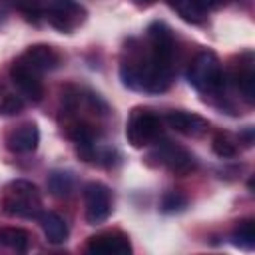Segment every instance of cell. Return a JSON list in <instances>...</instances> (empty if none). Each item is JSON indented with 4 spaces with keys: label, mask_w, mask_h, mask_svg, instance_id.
<instances>
[{
    "label": "cell",
    "mask_w": 255,
    "mask_h": 255,
    "mask_svg": "<svg viewBox=\"0 0 255 255\" xmlns=\"http://www.w3.org/2000/svg\"><path fill=\"white\" fill-rule=\"evenodd\" d=\"M151 157H157V163H159V165H163V167H167L169 171L179 173V175L189 173V171L195 169V159H193V155H191L187 149H183V147H179V145H175V143H171V141L159 143Z\"/></svg>",
    "instance_id": "obj_7"
},
{
    "label": "cell",
    "mask_w": 255,
    "mask_h": 255,
    "mask_svg": "<svg viewBox=\"0 0 255 255\" xmlns=\"http://www.w3.org/2000/svg\"><path fill=\"white\" fill-rule=\"evenodd\" d=\"M38 143H40V129L32 122L22 124L6 137V145L12 153H30L38 147Z\"/></svg>",
    "instance_id": "obj_12"
},
{
    "label": "cell",
    "mask_w": 255,
    "mask_h": 255,
    "mask_svg": "<svg viewBox=\"0 0 255 255\" xmlns=\"http://www.w3.org/2000/svg\"><path fill=\"white\" fill-rule=\"evenodd\" d=\"M22 110H24V100L20 96H16V94H8L0 102V114L2 116H16Z\"/></svg>",
    "instance_id": "obj_22"
},
{
    "label": "cell",
    "mask_w": 255,
    "mask_h": 255,
    "mask_svg": "<svg viewBox=\"0 0 255 255\" xmlns=\"http://www.w3.org/2000/svg\"><path fill=\"white\" fill-rule=\"evenodd\" d=\"M46 2L48 0H10V4L28 20L38 24L46 16Z\"/></svg>",
    "instance_id": "obj_18"
},
{
    "label": "cell",
    "mask_w": 255,
    "mask_h": 255,
    "mask_svg": "<svg viewBox=\"0 0 255 255\" xmlns=\"http://www.w3.org/2000/svg\"><path fill=\"white\" fill-rule=\"evenodd\" d=\"M187 207V197L179 191H167L161 197V211L163 213H175Z\"/></svg>",
    "instance_id": "obj_20"
},
{
    "label": "cell",
    "mask_w": 255,
    "mask_h": 255,
    "mask_svg": "<svg viewBox=\"0 0 255 255\" xmlns=\"http://www.w3.org/2000/svg\"><path fill=\"white\" fill-rule=\"evenodd\" d=\"M2 209L12 217L38 219L42 213V195L38 185L28 179H14L4 189Z\"/></svg>",
    "instance_id": "obj_2"
},
{
    "label": "cell",
    "mask_w": 255,
    "mask_h": 255,
    "mask_svg": "<svg viewBox=\"0 0 255 255\" xmlns=\"http://www.w3.org/2000/svg\"><path fill=\"white\" fill-rule=\"evenodd\" d=\"M38 223L46 235V239L50 243H64L68 239V223L66 219L60 215V213H54V211H42L38 215Z\"/></svg>",
    "instance_id": "obj_13"
},
{
    "label": "cell",
    "mask_w": 255,
    "mask_h": 255,
    "mask_svg": "<svg viewBox=\"0 0 255 255\" xmlns=\"http://www.w3.org/2000/svg\"><path fill=\"white\" fill-rule=\"evenodd\" d=\"M44 18H48L56 30L70 34L86 20V10L76 0H48Z\"/></svg>",
    "instance_id": "obj_5"
},
{
    "label": "cell",
    "mask_w": 255,
    "mask_h": 255,
    "mask_svg": "<svg viewBox=\"0 0 255 255\" xmlns=\"http://www.w3.org/2000/svg\"><path fill=\"white\" fill-rule=\"evenodd\" d=\"M155 0H133V4L135 6H139V8H147V6H151Z\"/></svg>",
    "instance_id": "obj_25"
},
{
    "label": "cell",
    "mask_w": 255,
    "mask_h": 255,
    "mask_svg": "<svg viewBox=\"0 0 255 255\" xmlns=\"http://www.w3.org/2000/svg\"><path fill=\"white\" fill-rule=\"evenodd\" d=\"M165 2H167V4H169V6H173V4H175V2H177V0H165Z\"/></svg>",
    "instance_id": "obj_26"
},
{
    "label": "cell",
    "mask_w": 255,
    "mask_h": 255,
    "mask_svg": "<svg viewBox=\"0 0 255 255\" xmlns=\"http://www.w3.org/2000/svg\"><path fill=\"white\" fill-rule=\"evenodd\" d=\"M0 243L14 251H26L30 247V233L22 227H0Z\"/></svg>",
    "instance_id": "obj_16"
},
{
    "label": "cell",
    "mask_w": 255,
    "mask_h": 255,
    "mask_svg": "<svg viewBox=\"0 0 255 255\" xmlns=\"http://www.w3.org/2000/svg\"><path fill=\"white\" fill-rule=\"evenodd\" d=\"M86 251L94 253V255H129L131 243H129L128 235H124L120 231H104V233L90 237Z\"/></svg>",
    "instance_id": "obj_8"
},
{
    "label": "cell",
    "mask_w": 255,
    "mask_h": 255,
    "mask_svg": "<svg viewBox=\"0 0 255 255\" xmlns=\"http://www.w3.org/2000/svg\"><path fill=\"white\" fill-rule=\"evenodd\" d=\"M161 135V118L147 108H133L126 122V137L131 147H145L155 143Z\"/></svg>",
    "instance_id": "obj_4"
},
{
    "label": "cell",
    "mask_w": 255,
    "mask_h": 255,
    "mask_svg": "<svg viewBox=\"0 0 255 255\" xmlns=\"http://www.w3.org/2000/svg\"><path fill=\"white\" fill-rule=\"evenodd\" d=\"M211 147H213V153H215L217 157H223V159L237 155V147H235V143H233L227 135H215Z\"/></svg>",
    "instance_id": "obj_21"
},
{
    "label": "cell",
    "mask_w": 255,
    "mask_h": 255,
    "mask_svg": "<svg viewBox=\"0 0 255 255\" xmlns=\"http://www.w3.org/2000/svg\"><path fill=\"white\" fill-rule=\"evenodd\" d=\"M239 137H243V139H245V145L249 147V145L253 143V128H251V126H249V128H245V129L239 133Z\"/></svg>",
    "instance_id": "obj_24"
},
{
    "label": "cell",
    "mask_w": 255,
    "mask_h": 255,
    "mask_svg": "<svg viewBox=\"0 0 255 255\" xmlns=\"http://www.w3.org/2000/svg\"><path fill=\"white\" fill-rule=\"evenodd\" d=\"M195 2H197V4L207 12V10H211V8H217L223 0H195Z\"/></svg>",
    "instance_id": "obj_23"
},
{
    "label": "cell",
    "mask_w": 255,
    "mask_h": 255,
    "mask_svg": "<svg viewBox=\"0 0 255 255\" xmlns=\"http://www.w3.org/2000/svg\"><path fill=\"white\" fill-rule=\"evenodd\" d=\"M10 78L18 86V90L32 102H40L44 96V84L40 80V74L28 68L24 62L16 60L10 68Z\"/></svg>",
    "instance_id": "obj_9"
},
{
    "label": "cell",
    "mask_w": 255,
    "mask_h": 255,
    "mask_svg": "<svg viewBox=\"0 0 255 255\" xmlns=\"http://www.w3.org/2000/svg\"><path fill=\"white\" fill-rule=\"evenodd\" d=\"M171 8L177 10V14L189 24H201L205 20V14H207L195 0H177Z\"/></svg>",
    "instance_id": "obj_19"
},
{
    "label": "cell",
    "mask_w": 255,
    "mask_h": 255,
    "mask_svg": "<svg viewBox=\"0 0 255 255\" xmlns=\"http://www.w3.org/2000/svg\"><path fill=\"white\" fill-rule=\"evenodd\" d=\"M18 60L24 62L28 68H32L38 74L56 70L60 66V54L52 46H48V44H34V46H30Z\"/></svg>",
    "instance_id": "obj_10"
},
{
    "label": "cell",
    "mask_w": 255,
    "mask_h": 255,
    "mask_svg": "<svg viewBox=\"0 0 255 255\" xmlns=\"http://www.w3.org/2000/svg\"><path fill=\"white\" fill-rule=\"evenodd\" d=\"M231 243L239 249H253L255 247V221L253 219H241L237 221L233 233H231Z\"/></svg>",
    "instance_id": "obj_15"
},
{
    "label": "cell",
    "mask_w": 255,
    "mask_h": 255,
    "mask_svg": "<svg viewBox=\"0 0 255 255\" xmlns=\"http://www.w3.org/2000/svg\"><path fill=\"white\" fill-rule=\"evenodd\" d=\"M187 82L197 92H219L225 86V72L221 68L219 58L213 52H199L189 68H187Z\"/></svg>",
    "instance_id": "obj_3"
},
{
    "label": "cell",
    "mask_w": 255,
    "mask_h": 255,
    "mask_svg": "<svg viewBox=\"0 0 255 255\" xmlns=\"http://www.w3.org/2000/svg\"><path fill=\"white\" fill-rule=\"evenodd\" d=\"M84 205H86V221L90 225L104 223L112 213V193L100 183L92 181L84 187Z\"/></svg>",
    "instance_id": "obj_6"
},
{
    "label": "cell",
    "mask_w": 255,
    "mask_h": 255,
    "mask_svg": "<svg viewBox=\"0 0 255 255\" xmlns=\"http://www.w3.org/2000/svg\"><path fill=\"white\" fill-rule=\"evenodd\" d=\"M233 84L237 86V90L243 94V98L249 104L255 102V72H253L251 60L247 64H241L239 70L233 72Z\"/></svg>",
    "instance_id": "obj_14"
},
{
    "label": "cell",
    "mask_w": 255,
    "mask_h": 255,
    "mask_svg": "<svg viewBox=\"0 0 255 255\" xmlns=\"http://www.w3.org/2000/svg\"><path fill=\"white\" fill-rule=\"evenodd\" d=\"M120 78L124 86L135 90V92H147V94H159L165 92L171 86L173 78V66L153 60L149 54L143 60H128L120 66Z\"/></svg>",
    "instance_id": "obj_1"
},
{
    "label": "cell",
    "mask_w": 255,
    "mask_h": 255,
    "mask_svg": "<svg viewBox=\"0 0 255 255\" xmlns=\"http://www.w3.org/2000/svg\"><path fill=\"white\" fill-rule=\"evenodd\" d=\"M48 189L54 197H68L74 189V177L70 171L56 169L48 175Z\"/></svg>",
    "instance_id": "obj_17"
},
{
    "label": "cell",
    "mask_w": 255,
    "mask_h": 255,
    "mask_svg": "<svg viewBox=\"0 0 255 255\" xmlns=\"http://www.w3.org/2000/svg\"><path fill=\"white\" fill-rule=\"evenodd\" d=\"M165 120H167L171 129H175L177 133L187 135V137L203 135L207 131V128H209V122L205 118H201L199 114H193V112H183V110L169 112Z\"/></svg>",
    "instance_id": "obj_11"
}]
</instances>
